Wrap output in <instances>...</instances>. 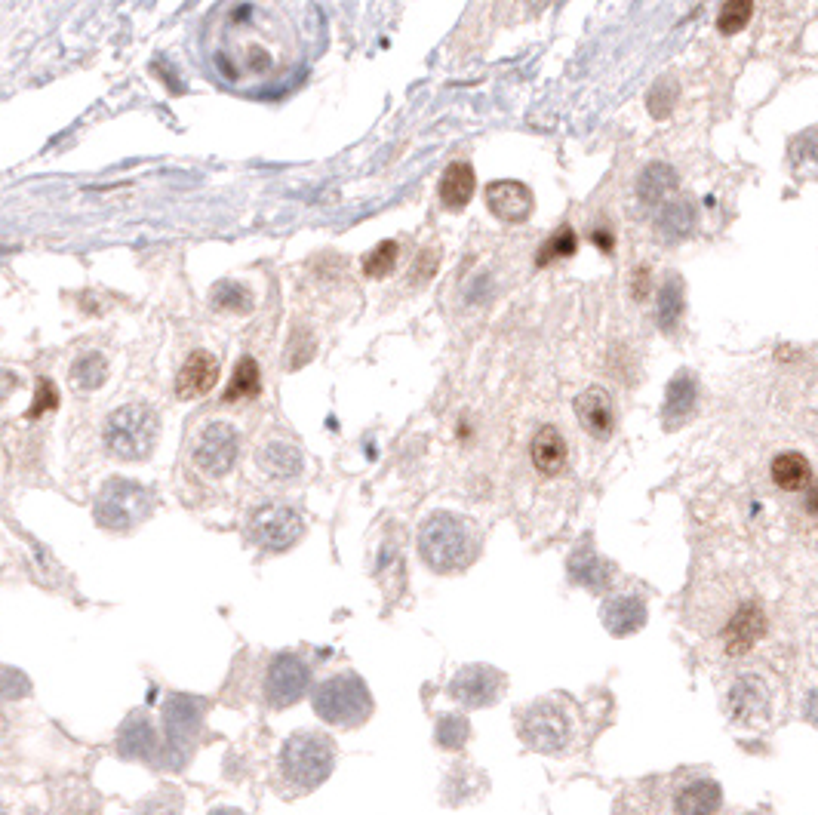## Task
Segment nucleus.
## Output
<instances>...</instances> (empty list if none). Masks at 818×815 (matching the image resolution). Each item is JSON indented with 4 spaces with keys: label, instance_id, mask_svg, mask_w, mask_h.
Masks as SVG:
<instances>
[{
    "label": "nucleus",
    "instance_id": "obj_8",
    "mask_svg": "<svg viewBox=\"0 0 818 815\" xmlns=\"http://www.w3.org/2000/svg\"><path fill=\"white\" fill-rule=\"evenodd\" d=\"M262 692L271 708H290L311 692V668L296 652H277L268 662Z\"/></svg>",
    "mask_w": 818,
    "mask_h": 815
},
{
    "label": "nucleus",
    "instance_id": "obj_29",
    "mask_svg": "<svg viewBox=\"0 0 818 815\" xmlns=\"http://www.w3.org/2000/svg\"><path fill=\"white\" fill-rule=\"evenodd\" d=\"M59 406V391L50 379H37V391H34V403H31V410H28V419H40V416H47L53 413Z\"/></svg>",
    "mask_w": 818,
    "mask_h": 815
},
{
    "label": "nucleus",
    "instance_id": "obj_22",
    "mask_svg": "<svg viewBox=\"0 0 818 815\" xmlns=\"http://www.w3.org/2000/svg\"><path fill=\"white\" fill-rule=\"evenodd\" d=\"M262 394V370L256 357H240L234 373H231V382L222 394L225 403H237V400H256Z\"/></svg>",
    "mask_w": 818,
    "mask_h": 815
},
{
    "label": "nucleus",
    "instance_id": "obj_26",
    "mask_svg": "<svg viewBox=\"0 0 818 815\" xmlns=\"http://www.w3.org/2000/svg\"><path fill=\"white\" fill-rule=\"evenodd\" d=\"M151 745H154V732H151V723L148 717H130V723L120 732V751L127 757H145L151 754Z\"/></svg>",
    "mask_w": 818,
    "mask_h": 815
},
{
    "label": "nucleus",
    "instance_id": "obj_36",
    "mask_svg": "<svg viewBox=\"0 0 818 815\" xmlns=\"http://www.w3.org/2000/svg\"><path fill=\"white\" fill-rule=\"evenodd\" d=\"M594 243H600V250L612 253V243H616V240H612V234H609V231H603V228H600V231H594Z\"/></svg>",
    "mask_w": 818,
    "mask_h": 815
},
{
    "label": "nucleus",
    "instance_id": "obj_31",
    "mask_svg": "<svg viewBox=\"0 0 818 815\" xmlns=\"http://www.w3.org/2000/svg\"><path fill=\"white\" fill-rule=\"evenodd\" d=\"M179 812H182V800L176 797V791H160L157 797L145 800L136 815H179Z\"/></svg>",
    "mask_w": 818,
    "mask_h": 815
},
{
    "label": "nucleus",
    "instance_id": "obj_11",
    "mask_svg": "<svg viewBox=\"0 0 818 815\" xmlns=\"http://www.w3.org/2000/svg\"><path fill=\"white\" fill-rule=\"evenodd\" d=\"M502 689H505V680L496 668L468 665L449 683V696L468 708H486L502 696Z\"/></svg>",
    "mask_w": 818,
    "mask_h": 815
},
{
    "label": "nucleus",
    "instance_id": "obj_25",
    "mask_svg": "<svg viewBox=\"0 0 818 815\" xmlns=\"http://www.w3.org/2000/svg\"><path fill=\"white\" fill-rule=\"evenodd\" d=\"M754 19V0H723V7L717 13V31L732 37L751 25Z\"/></svg>",
    "mask_w": 818,
    "mask_h": 815
},
{
    "label": "nucleus",
    "instance_id": "obj_38",
    "mask_svg": "<svg viewBox=\"0 0 818 815\" xmlns=\"http://www.w3.org/2000/svg\"><path fill=\"white\" fill-rule=\"evenodd\" d=\"M0 815H7V812H4V809H0Z\"/></svg>",
    "mask_w": 818,
    "mask_h": 815
},
{
    "label": "nucleus",
    "instance_id": "obj_27",
    "mask_svg": "<svg viewBox=\"0 0 818 815\" xmlns=\"http://www.w3.org/2000/svg\"><path fill=\"white\" fill-rule=\"evenodd\" d=\"M213 308L243 314V311L253 308V296H250L247 287H243V283L222 280V283H216V287H213Z\"/></svg>",
    "mask_w": 818,
    "mask_h": 815
},
{
    "label": "nucleus",
    "instance_id": "obj_6",
    "mask_svg": "<svg viewBox=\"0 0 818 815\" xmlns=\"http://www.w3.org/2000/svg\"><path fill=\"white\" fill-rule=\"evenodd\" d=\"M517 732L526 742V748L542 751V754H557L572 739V717L563 702L542 699L536 705H529L526 711H520Z\"/></svg>",
    "mask_w": 818,
    "mask_h": 815
},
{
    "label": "nucleus",
    "instance_id": "obj_30",
    "mask_svg": "<svg viewBox=\"0 0 818 815\" xmlns=\"http://www.w3.org/2000/svg\"><path fill=\"white\" fill-rule=\"evenodd\" d=\"M468 739V723L462 717H443L437 726V742L443 748H459Z\"/></svg>",
    "mask_w": 818,
    "mask_h": 815
},
{
    "label": "nucleus",
    "instance_id": "obj_3",
    "mask_svg": "<svg viewBox=\"0 0 818 815\" xmlns=\"http://www.w3.org/2000/svg\"><path fill=\"white\" fill-rule=\"evenodd\" d=\"M311 708L323 723L351 729L366 723V717L373 714V696L360 674L342 671L311 689Z\"/></svg>",
    "mask_w": 818,
    "mask_h": 815
},
{
    "label": "nucleus",
    "instance_id": "obj_13",
    "mask_svg": "<svg viewBox=\"0 0 818 815\" xmlns=\"http://www.w3.org/2000/svg\"><path fill=\"white\" fill-rule=\"evenodd\" d=\"M219 382V357L213 351L197 348L194 354H188V360L182 363V370L176 376V397L179 400H197L207 397Z\"/></svg>",
    "mask_w": 818,
    "mask_h": 815
},
{
    "label": "nucleus",
    "instance_id": "obj_17",
    "mask_svg": "<svg viewBox=\"0 0 818 815\" xmlns=\"http://www.w3.org/2000/svg\"><path fill=\"white\" fill-rule=\"evenodd\" d=\"M474 188H477L474 167H471V163H462V160H459V163H449V167L443 170L437 194H440V203H443L446 210L459 213V210H465L468 203H471Z\"/></svg>",
    "mask_w": 818,
    "mask_h": 815
},
{
    "label": "nucleus",
    "instance_id": "obj_23",
    "mask_svg": "<svg viewBox=\"0 0 818 815\" xmlns=\"http://www.w3.org/2000/svg\"><path fill=\"white\" fill-rule=\"evenodd\" d=\"M105 379H108V360L99 351H87L71 363V382L80 391H96L105 385Z\"/></svg>",
    "mask_w": 818,
    "mask_h": 815
},
{
    "label": "nucleus",
    "instance_id": "obj_18",
    "mask_svg": "<svg viewBox=\"0 0 818 815\" xmlns=\"http://www.w3.org/2000/svg\"><path fill=\"white\" fill-rule=\"evenodd\" d=\"M603 622H606V628L616 634V637L634 634L646 622V606H643V600L637 594L612 597V600L603 603Z\"/></svg>",
    "mask_w": 818,
    "mask_h": 815
},
{
    "label": "nucleus",
    "instance_id": "obj_28",
    "mask_svg": "<svg viewBox=\"0 0 818 815\" xmlns=\"http://www.w3.org/2000/svg\"><path fill=\"white\" fill-rule=\"evenodd\" d=\"M397 256H400V247L394 240H382L376 250H370L363 256V274L366 277H373V280H382V277H388L394 268H397Z\"/></svg>",
    "mask_w": 818,
    "mask_h": 815
},
{
    "label": "nucleus",
    "instance_id": "obj_14",
    "mask_svg": "<svg viewBox=\"0 0 818 815\" xmlns=\"http://www.w3.org/2000/svg\"><path fill=\"white\" fill-rule=\"evenodd\" d=\"M576 416L579 425L594 440H609L612 431H616V406H612V397L600 385H591L576 397Z\"/></svg>",
    "mask_w": 818,
    "mask_h": 815
},
{
    "label": "nucleus",
    "instance_id": "obj_10",
    "mask_svg": "<svg viewBox=\"0 0 818 815\" xmlns=\"http://www.w3.org/2000/svg\"><path fill=\"white\" fill-rule=\"evenodd\" d=\"M766 628H769V622H766L763 606L757 600L742 603L720 628L723 652L726 656H745V652H751L766 637Z\"/></svg>",
    "mask_w": 818,
    "mask_h": 815
},
{
    "label": "nucleus",
    "instance_id": "obj_4",
    "mask_svg": "<svg viewBox=\"0 0 818 815\" xmlns=\"http://www.w3.org/2000/svg\"><path fill=\"white\" fill-rule=\"evenodd\" d=\"M105 450L120 462H142L154 453L160 419L148 403H124L105 419Z\"/></svg>",
    "mask_w": 818,
    "mask_h": 815
},
{
    "label": "nucleus",
    "instance_id": "obj_24",
    "mask_svg": "<svg viewBox=\"0 0 818 815\" xmlns=\"http://www.w3.org/2000/svg\"><path fill=\"white\" fill-rule=\"evenodd\" d=\"M576 250H579V234L572 231L569 225H560V228L542 243V250L536 253V265L545 268V265H551V262L569 259Z\"/></svg>",
    "mask_w": 818,
    "mask_h": 815
},
{
    "label": "nucleus",
    "instance_id": "obj_34",
    "mask_svg": "<svg viewBox=\"0 0 818 815\" xmlns=\"http://www.w3.org/2000/svg\"><path fill=\"white\" fill-rule=\"evenodd\" d=\"M634 299H646V293H649V268L646 265H640L637 271H634Z\"/></svg>",
    "mask_w": 818,
    "mask_h": 815
},
{
    "label": "nucleus",
    "instance_id": "obj_9",
    "mask_svg": "<svg viewBox=\"0 0 818 815\" xmlns=\"http://www.w3.org/2000/svg\"><path fill=\"white\" fill-rule=\"evenodd\" d=\"M237 456H240V434L231 422H207L197 434V443H194V465L200 474L207 477H225L234 465H237Z\"/></svg>",
    "mask_w": 818,
    "mask_h": 815
},
{
    "label": "nucleus",
    "instance_id": "obj_37",
    "mask_svg": "<svg viewBox=\"0 0 818 815\" xmlns=\"http://www.w3.org/2000/svg\"><path fill=\"white\" fill-rule=\"evenodd\" d=\"M210 815H247V812H240V809H234V806H219V809H213Z\"/></svg>",
    "mask_w": 818,
    "mask_h": 815
},
{
    "label": "nucleus",
    "instance_id": "obj_35",
    "mask_svg": "<svg viewBox=\"0 0 818 815\" xmlns=\"http://www.w3.org/2000/svg\"><path fill=\"white\" fill-rule=\"evenodd\" d=\"M19 388V376L13 370H0V400H7Z\"/></svg>",
    "mask_w": 818,
    "mask_h": 815
},
{
    "label": "nucleus",
    "instance_id": "obj_5",
    "mask_svg": "<svg viewBox=\"0 0 818 815\" xmlns=\"http://www.w3.org/2000/svg\"><path fill=\"white\" fill-rule=\"evenodd\" d=\"M154 511V493L148 486L127 480V477H111L96 496L93 517L99 526L114 529V533H130L139 523H145Z\"/></svg>",
    "mask_w": 818,
    "mask_h": 815
},
{
    "label": "nucleus",
    "instance_id": "obj_19",
    "mask_svg": "<svg viewBox=\"0 0 818 815\" xmlns=\"http://www.w3.org/2000/svg\"><path fill=\"white\" fill-rule=\"evenodd\" d=\"M720 800H723L720 785L711 779H699V782H689L686 788H680L674 809H677V815H714L720 809Z\"/></svg>",
    "mask_w": 818,
    "mask_h": 815
},
{
    "label": "nucleus",
    "instance_id": "obj_20",
    "mask_svg": "<svg viewBox=\"0 0 818 815\" xmlns=\"http://www.w3.org/2000/svg\"><path fill=\"white\" fill-rule=\"evenodd\" d=\"M772 483L782 489V493H803L812 483V465L803 453H782L772 459Z\"/></svg>",
    "mask_w": 818,
    "mask_h": 815
},
{
    "label": "nucleus",
    "instance_id": "obj_15",
    "mask_svg": "<svg viewBox=\"0 0 818 815\" xmlns=\"http://www.w3.org/2000/svg\"><path fill=\"white\" fill-rule=\"evenodd\" d=\"M256 465L271 480H296L305 471V456L290 440H268L259 446Z\"/></svg>",
    "mask_w": 818,
    "mask_h": 815
},
{
    "label": "nucleus",
    "instance_id": "obj_2",
    "mask_svg": "<svg viewBox=\"0 0 818 815\" xmlns=\"http://www.w3.org/2000/svg\"><path fill=\"white\" fill-rule=\"evenodd\" d=\"M280 776L296 791H314L330 779L336 766V745L326 732L317 729H299L280 748Z\"/></svg>",
    "mask_w": 818,
    "mask_h": 815
},
{
    "label": "nucleus",
    "instance_id": "obj_33",
    "mask_svg": "<svg viewBox=\"0 0 818 815\" xmlns=\"http://www.w3.org/2000/svg\"><path fill=\"white\" fill-rule=\"evenodd\" d=\"M803 520L818 526V483L806 486V496H803Z\"/></svg>",
    "mask_w": 818,
    "mask_h": 815
},
{
    "label": "nucleus",
    "instance_id": "obj_12",
    "mask_svg": "<svg viewBox=\"0 0 818 815\" xmlns=\"http://www.w3.org/2000/svg\"><path fill=\"white\" fill-rule=\"evenodd\" d=\"M486 207L496 219L502 222H526L533 216V191H529L523 182L514 179H502V182H489L486 185Z\"/></svg>",
    "mask_w": 818,
    "mask_h": 815
},
{
    "label": "nucleus",
    "instance_id": "obj_7",
    "mask_svg": "<svg viewBox=\"0 0 818 815\" xmlns=\"http://www.w3.org/2000/svg\"><path fill=\"white\" fill-rule=\"evenodd\" d=\"M247 533L265 551H290L302 539L305 523H302V514L293 505L265 502V505L250 511Z\"/></svg>",
    "mask_w": 818,
    "mask_h": 815
},
{
    "label": "nucleus",
    "instance_id": "obj_1",
    "mask_svg": "<svg viewBox=\"0 0 818 815\" xmlns=\"http://www.w3.org/2000/svg\"><path fill=\"white\" fill-rule=\"evenodd\" d=\"M419 554L434 573H462L480 554V536L471 520L434 511L419 526Z\"/></svg>",
    "mask_w": 818,
    "mask_h": 815
},
{
    "label": "nucleus",
    "instance_id": "obj_21",
    "mask_svg": "<svg viewBox=\"0 0 818 815\" xmlns=\"http://www.w3.org/2000/svg\"><path fill=\"white\" fill-rule=\"evenodd\" d=\"M729 714L739 723L763 717L766 714V689H763V683L754 680V677L735 683V689L729 692Z\"/></svg>",
    "mask_w": 818,
    "mask_h": 815
},
{
    "label": "nucleus",
    "instance_id": "obj_32",
    "mask_svg": "<svg viewBox=\"0 0 818 815\" xmlns=\"http://www.w3.org/2000/svg\"><path fill=\"white\" fill-rule=\"evenodd\" d=\"M437 262H440V256H437V250H425L422 256H419V262H416V271H413V280L416 287H422V283H428L431 277H434V271H437Z\"/></svg>",
    "mask_w": 818,
    "mask_h": 815
},
{
    "label": "nucleus",
    "instance_id": "obj_16",
    "mask_svg": "<svg viewBox=\"0 0 818 815\" xmlns=\"http://www.w3.org/2000/svg\"><path fill=\"white\" fill-rule=\"evenodd\" d=\"M529 459H533L536 471L545 477H557L566 462H569V446L563 440V434L554 425H545L536 431L533 443H529Z\"/></svg>",
    "mask_w": 818,
    "mask_h": 815
}]
</instances>
